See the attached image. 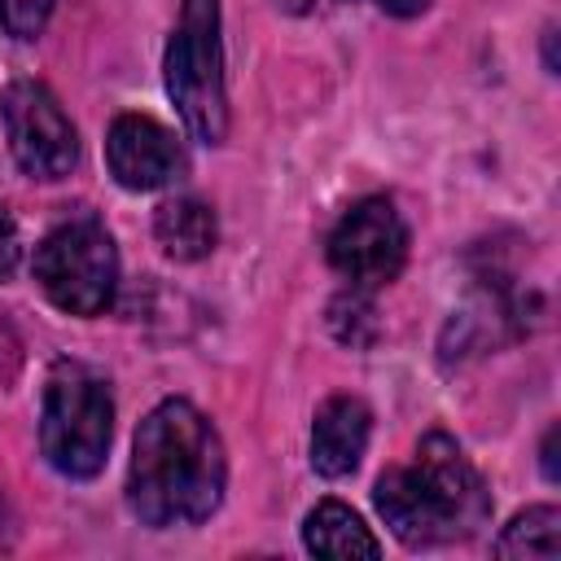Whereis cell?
Returning a JSON list of instances; mask_svg holds the SVG:
<instances>
[{
  "label": "cell",
  "mask_w": 561,
  "mask_h": 561,
  "mask_svg": "<svg viewBox=\"0 0 561 561\" xmlns=\"http://www.w3.org/2000/svg\"><path fill=\"white\" fill-rule=\"evenodd\" d=\"M302 543H307V552H316V557H337V561H346V557H381V543H377V535L359 522V513L355 508H346L342 500H320L311 513H307V522H302Z\"/></svg>",
  "instance_id": "8fae6325"
},
{
  "label": "cell",
  "mask_w": 561,
  "mask_h": 561,
  "mask_svg": "<svg viewBox=\"0 0 561 561\" xmlns=\"http://www.w3.org/2000/svg\"><path fill=\"white\" fill-rule=\"evenodd\" d=\"M228 482L219 430L188 399H162L136 430L127 465V504L145 526L206 522Z\"/></svg>",
  "instance_id": "6da1fadb"
},
{
  "label": "cell",
  "mask_w": 561,
  "mask_h": 561,
  "mask_svg": "<svg viewBox=\"0 0 561 561\" xmlns=\"http://www.w3.org/2000/svg\"><path fill=\"white\" fill-rule=\"evenodd\" d=\"M539 469H543V478H548V482H561V469H557V425H548V434H543Z\"/></svg>",
  "instance_id": "2e32d148"
},
{
  "label": "cell",
  "mask_w": 561,
  "mask_h": 561,
  "mask_svg": "<svg viewBox=\"0 0 561 561\" xmlns=\"http://www.w3.org/2000/svg\"><path fill=\"white\" fill-rule=\"evenodd\" d=\"M53 0H0V26L13 39H35L48 26Z\"/></svg>",
  "instance_id": "5bb4252c"
},
{
  "label": "cell",
  "mask_w": 561,
  "mask_h": 561,
  "mask_svg": "<svg viewBox=\"0 0 561 561\" xmlns=\"http://www.w3.org/2000/svg\"><path fill=\"white\" fill-rule=\"evenodd\" d=\"M0 535H4V517H0ZM0 543H4V539H0Z\"/></svg>",
  "instance_id": "ffe728a7"
},
{
  "label": "cell",
  "mask_w": 561,
  "mask_h": 561,
  "mask_svg": "<svg viewBox=\"0 0 561 561\" xmlns=\"http://www.w3.org/2000/svg\"><path fill=\"white\" fill-rule=\"evenodd\" d=\"M329 263L337 276L351 280V289L373 294L390 285L408 263V224L394 210V202L390 197L355 202L329 232Z\"/></svg>",
  "instance_id": "52a82bcc"
},
{
  "label": "cell",
  "mask_w": 561,
  "mask_h": 561,
  "mask_svg": "<svg viewBox=\"0 0 561 561\" xmlns=\"http://www.w3.org/2000/svg\"><path fill=\"white\" fill-rule=\"evenodd\" d=\"M18 259H22V241H18V224H13V215L0 206V280H9L13 276V267H18Z\"/></svg>",
  "instance_id": "9a60e30c"
},
{
  "label": "cell",
  "mask_w": 561,
  "mask_h": 561,
  "mask_svg": "<svg viewBox=\"0 0 561 561\" xmlns=\"http://www.w3.org/2000/svg\"><path fill=\"white\" fill-rule=\"evenodd\" d=\"M153 237L167 259L175 263H197L215 250L219 241V219L202 197H171L153 215Z\"/></svg>",
  "instance_id": "30bf717a"
},
{
  "label": "cell",
  "mask_w": 561,
  "mask_h": 561,
  "mask_svg": "<svg viewBox=\"0 0 561 561\" xmlns=\"http://www.w3.org/2000/svg\"><path fill=\"white\" fill-rule=\"evenodd\" d=\"M377 9H386L390 18H416V13H425L430 9V0H373Z\"/></svg>",
  "instance_id": "e0dca14e"
},
{
  "label": "cell",
  "mask_w": 561,
  "mask_h": 561,
  "mask_svg": "<svg viewBox=\"0 0 561 561\" xmlns=\"http://www.w3.org/2000/svg\"><path fill=\"white\" fill-rule=\"evenodd\" d=\"M495 557H539V561H552L561 557V513L552 504H535L526 513H517L500 539H495Z\"/></svg>",
  "instance_id": "7c38bea8"
},
{
  "label": "cell",
  "mask_w": 561,
  "mask_h": 561,
  "mask_svg": "<svg viewBox=\"0 0 561 561\" xmlns=\"http://www.w3.org/2000/svg\"><path fill=\"white\" fill-rule=\"evenodd\" d=\"M329 329L346 346H373L377 337V311L368 302V289H346L329 307Z\"/></svg>",
  "instance_id": "4fadbf2b"
},
{
  "label": "cell",
  "mask_w": 561,
  "mask_h": 561,
  "mask_svg": "<svg viewBox=\"0 0 561 561\" xmlns=\"http://www.w3.org/2000/svg\"><path fill=\"white\" fill-rule=\"evenodd\" d=\"M276 4H285V9H289V13H302V9H307V4H311V0H276Z\"/></svg>",
  "instance_id": "d6986e66"
},
{
  "label": "cell",
  "mask_w": 561,
  "mask_h": 561,
  "mask_svg": "<svg viewBox=\"0 0 561 561\" xmlns=\"http://www.w3.org/2000/svg\"><path fill=\"white\" fill-rule=\"evenodd\" d=\"M114 438L110 381L83 359H57L44 377L39 451L66 478H96Z\"/></svg>",
  "instance_id": "3957f363"
},
{
  "label": "cell",
  "mask_w": 561,
  "mask_h": 561,
  "mask_svg": "<svg viewBox=\"0 0 561 561\" xmlns=\"http://www.w3.org/2000/svg\"><path fill=\"white\" fill-rule=\"evenodd\" d=\"M373 504L390 535L408 548H434L469 539L491 517V491L469 456L447 434H425L412 465H394L377 478Z\"/></svg>",
  "instance_id": "7a4b0ae2"
},
{
  "label": "cell",
  "mask_w": 561,
  "mask_h": 561,
  "mask_svg": "<svg viewBox=\"0 0 561 561\" xmlns=\"http://www.w3.org/2000/svg\"><path fill=\"white\" fill-rule=\"evenodd\" d=\"M31 272L53 307L70 316H101L118 289V250L105 224L79 210L44 232Z\"/></svg>",
  "instance_id": "5b68a950"
},
{
  "label": "cell",
  "mask_w": 561,
  "mask_h": 561,
  "mask_svg": "<svg viewBox=\"0 0 561 561\" xmlns=\"http://www.w3.org/2000/svg\"><path fill=\"white\" fill-rule=\"evenodd\" d=\"M167 96L175 101L184 127L202 145H219L228 136L219 0H184L180 4V22L167 44Z\"/></svg>",
  "instance_id": "277c9868"
},
{
  "label": "cell",
  "mask_w": 561,
  "mask_h": 561,
  "mask_svg": "<svg viewBox=\"0 0 561 561\" xmlns=\"http://www.w3.org/2000/svg\"><path fill=\"white\" fill-rule=\"evenodd\" d=\"M105 162H110V175L131 193L167 188L188 171V158H184L175 131L149 114H118L110 123Z\"/></svg>",
  "instance_id": "ba28073f"
},
{
  "label": "cell",
  "mask_w": 561,
  "mask_h": 561,
  "mask_svg": "<svg viewBox=\"0 0 561 561\" xmlns=\"http://www.w3.org/2000/svg\"><path fill=\"white\" fill-rule=\"evenodd\" d=\"M13 162L31 180H61L79 162V131L61 101L39 79H18L0 96Z\"/></svg>",
  "instance_id": "8992f818"
},
{
  "label": "cell",
  "mask_w": 561,
  "mask_h": 561,
  "mask_svg": "<svg viewBox=\"0 0 561 561\" xmlns=\"http://www.w3.org/2000/svg\"><path fill=\"white\" fill-rule=\"evenodd\" d=\"M552 39H557V31L548 26V31H543V66H548V75H557V53H552Z\"/></svg>",
  "instance_id": "ac0fdd59"
},
{
  "label": "cell",
  "mask_w": 561,
  "mask_h": 561,
  "mask_svg": "<svg viewBox=\"0 0 561 561\" xmlns=\"http://www.w3.org/2000/svg\"><path fill=\"white\" fill-rule=\"evenodd\" d=\"M373 434V412L355 394H333L320 403L311 425V469L324 478H346L359 469Z\"/></svg>",
  "instance_id": "9c48e42d"
}]
</instances>
